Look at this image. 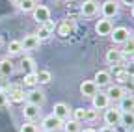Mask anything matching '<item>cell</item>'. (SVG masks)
Instances as JSON below:
<instances>
[{"label":"cell","mask_w":134,"mask_h":132,"mask_svg":"<svg viewBox=\"0 0 134 132\" xmlns=\"http://www.w3.org/2000/svg\"><path fill=\"white\" fill-rule=\"evenodd\" d=\"M32 15H34V21H37L39 24H43V22L50 21V9H48L47 6H43V4H39V6L34 8Z\"/></svg>","instance_id":"obj_9"},{"label":"cell","mask_w":134,"mask_h":132,"mask_svg":"<svg viewBox=\"0 0 134 132\" xmlns=\"http://www.w3.org/2000/svg\"><path fill=\"white\" fill-rule=\"evenodd\" d=\"M91 106L95 110H106L110 106V99L106 95V91H97L93 97H91Z\"/></svg>","instance_id":"obj_6"},{"label":"cell","mask_w":134,"mask_h":132,"mask_svg":"<svg viewBox=\"0 0 134 132\" xmlns=\"http://www.w3.org/2000/svg\"><path fill=\"white\" fill-rule=\"evenodd\" d=\"M100 13H103V19H114L117 13H119V6L117 2H112V0H106V2L100 4Z\"/></svg>","instance_id":"obj_7"},{"label":"cell","mask_w":134,"mask_h":132,"mask_svg":"<svg viewBox=\"0 0 134 132\" xmlns=\"http://www.w3.org/2000/svg\"><path fill=\"white\" fill-rule=\"evenodd\" d=\"M103 119L108 127H115V125H119L121 123V110L119 108H106L104 110V115H103Z\"/></svg>","instance_id":"obj_5"},{"label":"cell","mask_w":134,"mask_h":132,"mask_svg":"<svg viewBox=\"0 0 134 132\" xmlns=\"http://www.w3.org/2000/svg\"><path fill=\"white\" fill-rule=\"evenodd\" d=\"M125 88L123 86H108V89H106V95H108V99H110V102L114 101V102H119L121 101V99L125 97Z\"/></svg>","instance_id":"obj_13"},{"label":"cell","mask_w":134,"mask_h":132,"mask_svg":"<svg viewBox=\"0 0 134 132\" xmlns=\"http://www.w3.org/2000/svg\"><path fill=\"white\" fill-rule=\"evenodd\" d=\"M56 32H58V36H60V37H69V36H73V32H75V24H73V21H71V19L62 21L60 24H56Z\"/></svg>","instance_id":"obj_12"},{"label":"cell","mask_w":134,"mask_h":132,"mask_svg":"<svg viewBox=\"0 0 134 132\" xmlns=\"http://www.w3.org/2000/svg\"><path fill=\"white\" fill-rule=\"evenodd\" d=\"M2 43H4V41H2V36H0V47H2Z\"/></svg>","instance_id":"obj_39"},{"label":"cell","mask_w":134,"mask_h":132,"mask_svg":"<svg viewBox=\"0 0 134 132\" xmlns=\"http://www.w3.org/2000/svg\"><path fill=\"white\" fill-rule=\"evenodd\" d=\"M71 115H73L75 121L82 123L84 119H86V108H75V110H71Z\"/></svg>","instance_id":"obj_29"},{"label":"cell","mask_w":134,"mask_h":132,"mask_svg":"<svg viewBox=\"0 0 134 132\" xmlns=\"http://www.w3.org/2000/svg\"><path fill=\"white\" fill-rule=\"evenodd\" d=\"M112 71H114V80H117V86H123L129 82V74L125 73L123 65H112Z\"/></svg>","instance_id":"obj_18"},{"label":"cell","mask_w":134,"mask_h":132,"mask_svg":"<svg viewBox=\"0 0 134 132\" xmlns=\"http://www.w3.org/2000/svg\"><path fill=\"white\" fill-rule=\"evenodd\" d=\"M52 110H54V112H52V115H54V117H58L60 121H63V123L69 119V115H71V108L67 106L65 102H56Z\"/></svg>","instance_id":"obj_11"},{"label":"cell","mask_w":134,"mask_h":132,"mask_svg":"<svg viewBox=\"0 0 134 132\" xmlns=\"http://www.w3.org/2000/svg\"><path fill=\"white\" fill-rule=\"evenodd\" d=\"M123 69H125V73L129 74V78H130V76L134 78V60H130V61H127V63L123 65Z\"/></svg>","instance_id":"obj_33"},{"label":"cell","mask_w":134,"mask_h":132,"mask_svg":"<svg viewBox=\"0 0 134 132\" xmlns=\"http://www.w3.org/2000/svg\"><path fill=\"white\" fill-rule=\"evenodd\" d=\"M130 13H132V17H134V6H132V11H130Z\"/></svg>","instance_id":"obj_40"},{"label":"cell","mask_w":134,"mask_h":132,"mask_svg":"<svg viewBox=\"0 0 134 132\" xmlns=\"http://www.w3.org/2000/svg\"><path fill=\"white\" fill-rule=\"evenodd\" d=\"M8 104H9V99H8V95L0 91V108H6Z\"/></svg>","instance_id":"obj_34"},{"label":"cell","mask_w":134,"mask_h":132,"mask_svg":"<svg viewBox=\"0 0 134 132\" xmlns=\"http://www.w3.org/2000/svg\"><path fill=\"white\" fill-rule=\"evenodd\" d=\"M37 86V73H28L23 78V88H36Z\"/></svg>","instance_id":"obj_24"},{"label":"cell","mask_w":134,"mask_h":132,"mask_svg":"<svg viewBox=\"0 0 134 132\" xmlns=\"http://www.w3.org/2000/svg\"><path fill=\"white\" fill-rule=\"evenodd\" d=\"M19 132H39V128H37V125L34 123V121H26V123L21 125V130Z\"/></svg>","instance_id":"obj_31"},{"label":"cell","mask_w":134,"mask_h":132,"mask_svg":"<svg viewBox=\"0 0 134 132\" xmlns=\"http://www.w3.org/2000/svg\"><path fill=\"white\" fill-rule=\"evenodd\" d=\"M93 82H95L97 88H108L110 82H112V74L108 71H97L93 76Z\"/></svg>","instance_id":"obj_14"},{"label":"cell","mask_w":134,"mask_h":132,"mask_svg":"<svg viewBox=\"0 0 134 132\" xmlns=\"http://www.w3.org/2000/svg\"><path fill=\"white\" fill-rule=\"evenodd\" d=\"M23 115H24V119L26 121H36L39 115H41V110H39V106H34V104H24V108H23Z\"/></svg>","instance_id":"obj_15"},{"label":"cell","mask_w":134,"mask_h":132,"mask_svg":"<svg viewBox=\"0 0 134 132\" xmlns=\"http://www.w3.org/2000/svg\"><path fill=\"white\" fill-rule=\"evenodd\" d=\"M21 65H23V71H24V74H28V73H36V60L34 58H23V61H21Z\"/></svg>","instance_id":"obj_25"},{"label":"cell","mask_w":134,"mask_h":132,"mask_svg":"<svg viewBox=\"0 0 134 132\" xmlns=\"http://www.w3.org/2000/svg\"><path fill=\"white\" fill-rule=\"evenodd\" d=\"M13 73H15L13 61H11L9 58H2V60H0V74H2L4 78H8V76H11Z\"/></svg>","instance_id":"obj_19"},{"label":"cell","mask_w":134,"mask_h":132,"mask_svg":"<svg viewBox=\"0 0 134 132\" xmlns=\"http://www.w3.org/2000/svg\"><path fill=\"white\" fill-rule=\"evenodd\" d=\"M110 37H112V41H114L115 45H123V43L130 37V32H129V28H127V26H117V28H114V30H112Z\"/></svg>","instance_id":"obj_8"},{"label":"cell","mask_w":134,"mask_h":132,"mask_svg":"<svg viewBox=\"0 0 134 132\" xmlns=\"http://www.w3.org/2000/svg\"><path fill=\"white\" fill-rule=\"evenodd\" d=\"M130 37H134V30H132V34H130Z\"/></svg>","instance_id":"obj_41"},{"label":"cell","mask_w":134,"mask_h":132,"mask_svg":"<svg viewBox=\"0 0 134 132\" xmlns=\"http://www.w3.org/2000/svg\"><path fill=\"white\" fill-rule=\"evenodd\" d=\"M112 2H117V0H112Z\"/></svg>","instance_id":"obj_43"},{"label":"cell","mask_w":134,"mask_h":132,"mask_svg":"<svg viewBox=\"0 0 134 132\" xmlns=\"http://www.w3.org/2000/svg\"><path fill=\"white\" fill-rule=\"evenodd\" d=\"M37 4H36V0H21L19 2V8L24 11V13H28V11H34V8H36Z\"/></svg>","instance_id":"obj_30"},{"label":"cell","mask_w":134,"mask_h":132,"mask_svg":"<svg viewBox=\"0 0 134 132\" xmlns=\"http://www.w3.org/2000/svg\"><path fill=\"white\" fill-rule=\"evenodd\" d=\"M112 30H114V26H112V22H110L108 19H99V21L95 22V32H97V36L110 37Z\"/></svg>","instance_id":"obj_10"},{"label":"cell","mask_w":134,"mask_h":132,"mask_svg":"<svg viewBox=\"0 0 134 132\" xmlns=\"http://www.w3.org/2000/svg\"><path fill=\"white\" fill-rule=\"evenodd\" d=\"M125 6H134V0H121Z\"/></svg>","instance_id":"obj_36"},{"label":"cell","mask_w":134,"mask_h":132,"mask_svg":"<svg viewBox=\"0 0 134 132\" xmlns=\"http://www.w3.org/2000/svg\"><path fill=\"white\" fill-rule=\"evenodd\" d=\"M97 117H99V110H95L93 106L86 108V119H84V121H95Z\"/></svg>","instance_id":"obj_32"},{"label":"cell","mask_w":134,"mask_h":132,"mask_svg":"<svg viewBox=\"0 0 134 132\" xmlns=\"http://www.w3.org/2000/svg\"><path fill=\"white\" fill-rule=\"evenodd\" d=\"M119 108L121 112H134V97H132V93H125V97L119 101Z\"/></svg>","instance_id":"obj_20"},{"label":"cell","mask_w":134,"mask_h":132,"mask_svg":"<svg viewBox=\"0 0 134 132\" xmlns=\"http://www.w3.org/2000/svg\"><path fill=\"white\" fill-rule=\"evenodd\" d=\"M132 97H134V91H132Z\"/></svg>","instance_id":"obj_44"},{"label":"cell","mask_w":134,"mask_h":132,"mask_svg":"<svg viewBox=\"0 0 134 132\" xmlns=\"http://www.w3.org/2000/svg\"><path fill=\"white\" fill-rule=\"evenodd\" d=\"M24 101H26L28 104H34V106H39V108H41V106L47 102V95H45V91L39 89V88H32V89L24 91Z\"/></svg>","instance_id":"obj_1"},{"label":"cell","mask_w":134,"mask_h":132,"mask_svg":"<svg viewBox=\"0 0 134 132\" xmlns=\"http://www.w3.org/2000/svg\"><path fill=\"white\" fill-rule=\"evenodd\" d=\"M100 11V4L97 0H84L80 4V15L82 17H95Z\"/></svg>","instance_id":"obj_2"},{"label":"cell","mask_w":134,"mask_h":132,"mask_svg":"<svg viewBox=\"0 0 134 132\" xmlns=\"http://www.w3.org/2000/svg\"><path fill=\"white\" fill-rule=\"evenodd\" d=\"M121 54H123V58H127V56H132V54H134V37H129V39L123 43Z\"/></svg>","instance_id":"obj_27"},{"label":"cell","mask_w":134,"mask_h":132,"mask_svg":"<svg viewBox=\"0 0 134 132\" xmlns=\"http://www.w3.org/2000/svg\"><path fill=\"white\" fill-rule=\"evenodd\" d=\"M36 73H37V84H41V86H47L52 80V73L48 69H41V71H36Z\"/></svg>","instance_id":"obj_23"},{"label":"cell","mask_w":134,"mask_h":132,"mask_svg":"<svg viewBox=\"0 0 134 132\" xmlns=\"http://www.w3.org/2000/svg\"><path fill=\"white\" fill-rule=\"evenodd\" d=\"M54 30H56V22L54 21H47V22L39 24L36 36H37L39 41H47V39H50V37L54 36Z\"/></svg>","instance_id":"obj_4"},{"label":"cell","mask_w":134,"mask_h":132,"mask_svg":"<svg viewBox=\"0 0 134 132\" xmlns=\"http://www.w3.org/2000/svg\"><path fill=\"white\" fill-rule=\"evenodd\" d=\"M62 127H63V121H60L58 117H54L52 113L47 115V117H43V121H41V128L45 132H60Z\"/></svg>","instance_id":"obj_3"},{"label":"cell","mask_w":134,"mask_h":132,"mask_svg":"<svg viewBox=\"0 0 134 132\" xmlns=\"http://www.w3.org/2000/svg\"><path fill=\"white\" fill-rule=\"evenodd\" d=\"M99 132H117V128H115V127H108V125H104Z\"/></svg>","instance_id":"obj_35"},{"label":"cell","mask_w":134,"mask_h":132,"mask_svg":"<svg viewBox=\"0 0 134 132\" xmlns=\"http://www.w3.org/2000/svg\"><path fill=\"white\" fill-rule=\"evenodd\" d=\"M21 52H23L21 41H9L8 43V56H19Z\"/></svg>","instance_id":"obj_26"},{"label":"cell","mask_w":134,"mask_h":132,"mask_svg":"<svg viewBox=\"0 0 134 132\" xmlns=\"http://www.w3.org/2000/svg\"><path fill=\"white\" fill-rule=\"evenodd\" d=\"M80 132H97L95 128H80Z\"/></svg>","instance_id":"obj_37"},{"label":"cell","mask_w":134,"mask_h":132,"mask_svg":"<svg viewBox=\"0 0 134 132\" xmlns=\"http://www.w3.org/2000/svg\"><path fill=\"white\" fill-rule=\"evenodd\" d=\"M54 2H62V0H54Z\"/></svg>","instance_id":"obj_42"},{"label":"cell","mask_w":134,"mask_h":132,"mask_svg":"<svg viewBox=\"0 0 134 132\" xmlns=\"http://www.w3.org/2000/svg\"><path fill=\"white\" fill-rule=\"evenodd\" d=\"M39 39H37V36L36 34H28V36H24V39L21 41V45H23V50H36V48L39 47Z\"/></svg>","instance_id":"obj_16"},{"label":"cell","mask_w":134,"mask_h":132,"mask_svg":"<svg viewBox=\"0 0 134 132\" xmlns=\"http://www.w3.org/2000/svg\"><path fill=\"white\" fill-rule=\"evenodd\" d=\"M106 61L110 65H119L123 61V54L121 50H117V48H110V50H106Z\"/></svg>","instance_id":"obj_21"},{"label":"cell","mask_w":134,"mask_h":132,"mask_svg":"<svg viewBox=\"0 0 134 132\" xmlns=\"http://www.w3.org/2000/svg\"><path fill=\"white\" fill-rule=\"evenodd\" d=\"M11 2H13V4H19V2H21V0H11Z\"/></svg>","instance_id":"obj_38"},{"label":"cell","mask_w":134,"mask_h":132,"mask_svg":"<svg viewBox=\"0 0 134 132\" xmlns=\"http://www.w3.org/2000/svg\"><path fill=\"white\" fill-rule=\"evenodd\" d=\"M125 128H134V112H121V123Z\"/></svg>","instance_id":"obj_22"},{"label":"cell","mask_w":134,"mask_h":132,"mask_svg":"<svg viewBox=\"0 0 134 132\" xmlns=\"http://www.w3.org/2000/svg\"><path fill=\"white\" fill-rule=\"evenodd\" d=\"M97 91H99V88L95 86L93 80H84L82 84H80V93H82V97H93Z\"/></svg>","instance_id":"obj_17"},{"label":"cell","mask_w":134,"mask_h":132,"mask_svg":"<svg viewBox=\"0 0 134 132\" xmlns=\"http://www.w3.org/2000/svg\"><path fill=\"white\" fill-rule=\"evenodd\" d=\"M62 130H63V132H80V123L75 121V119H67V121L63 123Z\"/></svg>","instance_id":"obj_28"}]
</instances>
